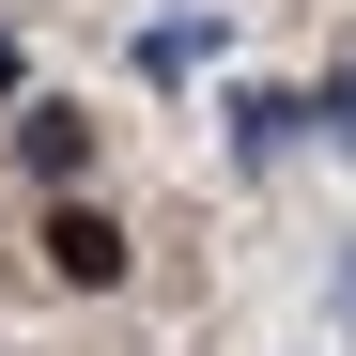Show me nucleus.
Instances as JSON below:
<instances>
[{"mask_svg": "<svg viewBox=\"0 0 356 356\" xmlns=\"http://www.w3.org/2000/svg\"><path fill=\"white\" fill-rule=\"evenodd\" d=\"M16 155L47 170V186H78V170H93V124H78V108H31V124H16Z\"/></svg>", "mask_w": 356, "mask_h": 356, "instance_id": "2", "label": "nucleus"}, {"mask_svg": "<svg viewBox=\"0 0 356 356\" xmlns=\"http://www.w3.org/2000/svg\"><path fill=\"white\" fill-rule=\"evenodd\" d=\"M294 124H310V108H294V93H248V108H232V155H248V170H264V155H279Z\"/></svg>", "mask_w": 356, "mask_h": 356, "instance_id": "3", "label": "nucleus"}, {"mask_svg": "<svg viewBox=\"0 0 356 356\" xmlns=\"http://www.w3.org/2000/svg\"><path fill=\"white\" fill-rule=\"evenodd\" d=\"M47 264H63L78 294H108V279H124V217H108V202H47Z\"/></svg>", "mask_w": 356, "mask_h": 356, "instance_id": "1", "label": "nucleus"}, {"mask_svg": "<svg viewBox=\"0 0 356 356\" xmlns=\"http://www.w3.org/2000/svg\"><path fill=\"white\" fill-rule=\"evenodd\" d=\"M325 124H341V140H356V78H341V93H325Z\"/></svg>", "mask_w": 356, "mask_h": 356, "instance_id": "4", "label": "nucleus"}, {"mask_svg": "<svg viewBox=\"0 0 356 356\" xmlns=\"http://www.w3.org/2000/svg\"><path fill=\"white\" fill-rule=\"evenodd\" d=\"M0 108H16V31H0Z\"/></svg>", "mask_w": 356, "mask_h": 356, "instance_id": "5", "label": "nucleus"}, {"mask_svg": "<svg viewBox=\"0 0 356 356\" xmlns=\"http://www.w3.org/2000/svg\"><path fill=\"white\" fill-rule=\"evenodd\" d=\"M341 325H356V248H341Z\"/></svg>", "mask_w": 356, "mask_h": 356, "instance_id": "6", "label": "nucleus"}]
</instances>
